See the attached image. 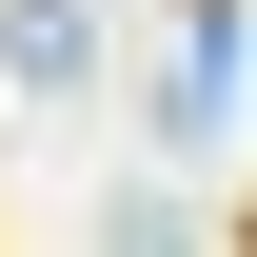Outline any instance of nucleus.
Returning a JSON list of instances; mask_svg holds the SVG:
<instances>
[{"label":"nucleus","mask_w":257,"mask_h":257,"mask_svg":"<svg viewBox=\"0 0 257 257\" xmlns=\"http://www.w3.org/2000/svg\"><path fill=\"white\" fill-rule=\"evenodd\" d=\"M0 60H20V79H40V99H60V79H79V60H99V20H79V0H20V20H0Z\"/></svg>","instance_id":"1"},{"label":"nucleus","mask_w":257,"mask_h":257,"mask_svg":"<svg viewBox=\"0 0 257 257\" xmlns=\"http://www.w3.org/2000/svg\"><path fill=\"white\" fill-rule=\"evenodd\" d=\"M237 237H257V198H237Z\"/></svg>","instance_id":"2"}]
</instances>
